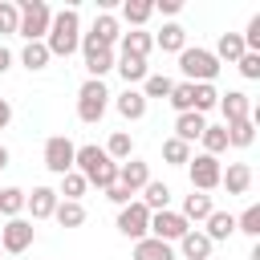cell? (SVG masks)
Wrapping results in <instances>:
<instances>
[{"mask_svg": "<svg viewBox=\"0 0 260 260\" xmlns=\"http://www.w3.org/2000/svg\"><path fill=\"white\" fill-rule=\"evenodd\" d=\"M45 49H49V57H73L81 49V16H77L73 4L53 12L49 32H45Z\"/></svg>", "mask_w": 260, "mask_h": 260, "instance_id": "6da1fadb", "label": "cell"}, {"mask_svg": "<svg viewBox=\"0 0 260 260\" xmlns=\"http://www.w3.org/2000/svg\"><path fill=\"white\" fill-rule=\"evenodd\" d=\"M0 215H4V219L24 215V191H20V187H0Z\"/></svg>", "mask_w": 260, "mask_h": 260, "instance_id": "d590c367", "label": "cell"}, {"mask_svg": "<svg viewBox=\"0 0 260 260\" xmlns=\"http://www.w3.org/2000/svg\"><path fill=\"white\" fill-rule=\"evenodd\" d=\"M223 130H228V146H236V150H248V146L256 142V118H244V122H228Z\"/></svg>", "mask_w": 260, "mask_h": 260, "instance_id": "484cf974", "label": "cell"}, {"mask_svg": "<svg viewBox=\"0 0 260 260\" xmlns=\"http://www.w3.org/2000/svg\"><path fill=\"white\" fill-rule=\"evenodd\" d=\"M211 244H223V240H232L236 236V215L232 211H211L207 219H203V228H199Z\"/></svg>", "mask_w": 260, "mask_h": 260, "instance_id": "9a60e30c", "label": "cell"}, {"mask_svg": "<svg viewBox=\"0 0 260 260\" xmlns=\"http://www.w3.org/2000/svg\"><path fill=\"white\" fill-rule=\"evenodd\" d=\"M179 69H183V81H191V85H203V81H211L215 85V77H219V61H215V53L211 49H183L179 53Z\"/></svg>", "mask_w": 260, "mask_h": 260, "instance_id": "3957f363", "label": "cell"}, {"mask_svg": "<svg viewBox=\"0 0 260 260\" xmlns=\"http://www.w3.org/2000/svg\"><path fill=\"white\" fill-rule=\"evenodd\" d=\"M130 260H179V256H175V244H162V240L146 236V240L134 244V256Z\"/></svg>", "mask_w": 260, "mask_h": 260, "instance_id": "7402d4cb", "label": "cell"}, {"mask_svg": "<svg viewBox=\"0 0 260 260\" xmlns=\"http://www.w3.org/2000/svg\"><path fill=\"white\" fill-rule=\"evenodd\" d=\"M211 53H215V61L236 65L248 49H244V37H240V32H219V41H215V49H211Z\"/></svg>", "mask_w": 260, "mask_h": 260, "instance_id": "cb8c5ba5", "label": "cell"}, {"mask_svg": "<svg viewBox=\"0 0 260 260\" xmlns=\"http://www.w3.org/2000/svg\"><path fill=\"white\" fill-rule=\"evenodd\" d=\"M118 37H122L118 16H114V12H98V16H93V28H89V32H81V53L114 49V45H118Z\"/></svg>", "mask_w": 260, "mask_h": 260, "instance_id": "8992f818", "label": "cell"}, {"mask_svg": "<svg viewBox=\"0 0 260 260\" xmlns=\"http://www.w3.org/2000/svg\"><path fill=\"white\" fill-rule=\"evenodd\" d=\"M219 175H223V167H219V158H211V154H191V162H187V179H191V191H215L219 187Z\"/></svg>", "mask_w": 260, "mask_h": 260, "instance_id": "ba28073f", "label": "cell"}, {"mask_svg": "<svg viewBox=\"0 0 260 260\" xmlns=\"http://www.w3.org/2000/svg\"><path fill=\"white\" fill-rule=\"evenodd\" d=\"M0 256H4V252H0Z\"/></svg>", "mask_w": 260, "mask_h": 260, "instance_id": "681fc988", "label": "cell"}, {"mask_svg": "<svg viewBox=\"0 0 260 260\" xmlns=\"http://www.w3.org/2000/svg\"><path fill=\"white\" fill-rule=\"evenodd\" d=\"M73 154H77V146H73L65 134H53V138H45V167H49L57 179L73 171Z\"/></svg>", "mask_w": 260, "mask_h": 260, "instance_id": "8fae6325", "label": "cell"}, {"mask_svg": "<svg viewBox=\"0 0 260 260\" xmlns=\"http://www.w3.org/2000/svg\"><path fill=\"white\" fill-rule=\"evenodd\" d=\"M215 106H219V89H215L211 81H203V85H195V106H191V110L207 118V110H215Z\"/></svg>", "mask_w": 260, "mask_h": 260, "instance_id": "74e56055", "label": "cell"}, {"mask_svg": "<svg viewBox=\"0 0 260 260\" xmlns=\"http://www.w3.org/2000/svg\"><path fill=\"white\" fill-rule=\"evenodd\" d=\"M12 122V106H8V98H0V130Z\"/></svg>", "mask_w": 260, "mask_h": 260, "instance_id": "7dc6e473", "label": "cell"}, {"mask_svg": "<svg viewBox=\"0 0 260 260\" xmlns=\"http://www.w3.org/2000/svg\"><path fill=\"white\" fill-rule=\"evenodd\" d=\"M211 248H215V244H211L199 228H191V232L179 240V256H183V260H211Z\"/></svg>", "mask_w": 260, "mask_h": 260, "instance_id": "d6986e66", "label": "cell"}, {"mask_svg": "<svg viewBox=\"0 0 260 260\" xmlns=\"http://www.w3.org/2000/svg\"><path fill=\"white\" fill-rule=\"evenodd\" d=\"M154 12H162V16H179V12H183V0H154Z\"/></svg>", "mask_w": 260, "mask_h": 260, "instance_id": "f6af8a7d", "label": "cell"}, {"mask_svg": "<svg viewBox=\"0 0 260 260\" xmlns=\"http://www.w3.org/2000/svg\"><path fill=\"white\" fill-rule=\"evenodd\" d=\"M8 167V146H0V171Z\"/></svg>", "mask_w": 260, "mask_h": 260, "instance_id": "c3c4849f", "label": "cell"}, {"mask_svg": "<svg viewBox=\"0 0 260 260\" xmlns=\"http://www.w3.org/2000/svg\"><path fill=\"white\" fill-rule=\"evenodd\" d=\"M118 49H122V57H150V49H154V37L150 32H142V28H130V32H122L118 37Z\"/></svg>", "mask_w": 260, "mask_h": 260, "instance_id": "ac0fdd59", "label": "cell"}, {"mask_svg": "<svg viewBox=\"0 0 260 260\" xmlns=\"http://www.w3.org/2000/svg\"><path fill=\"white\" fill-rule=\"evenodd\" d=\"M154 45H158L162 53H183V49H187V28H183L179 20H167L162 32L154 37Z\"/></svg>", "mask_w": 260, "mask_h": 260, "instance_id": "603a6c76", "label": "cell"}, {"mask_svg": "<svg viewBox=\"0 0 260 260\" xmlns=\"http://www.w3.org/2000/svg\"><path fill=\"white\" fill-rule=\"evenodd\" d=\"M146 211H167L171 207V187L167 183H158V179H150L146 187H142V199H138Z\"/></svg>", "mask_w": 260, "mask_h": 260, "instance_id": "4316f807", "label": "cell"}, {"mask_svg": "<svg viewBox=\"0 0 260 260\" xmlns=\"http://www.w3.org/2000/svg\"><path fill=\"white\" fill-rule=\"evenodd\" d=\"M110 89H106V81H93V77H85L81 81V89H77V118L85 122V126H93V122H102L106 118V110H110Z\"/></svg>", "mask_w": 260, "mask_h": 260, "instance_id": "5b68a950", "label": "cell"}, {"mask_svg": "<svg viewBox=\"0 0 260 260\" xmlns=\"http://www.w3.org/2000/svg\"><path fill=\"white\" fill-rule=\"evenodd\" d=\"M12 4H16V12H20L16 37H24V45H28V41H45L49 20H53V8H49L45 0H12Z\"/></svg>", "mask_w": 260, "mask_h": 260, "instance_id": "277c9868", "label": "cell"}, {"mask_svg": "<svg viewBox=\"0 0 260 260\" xmlns=\"http://www.w3.org/2000/svg\"><path fill=\"white\" fill-rule=\"evenodd\" d=\"M89 191V183L77 175V171H69V175H61V187H57V199H73V203H81V195Z\"/></svg>", "mask_w": 260, "mask_h": 260, "instance_id": "8d00e7d4", "label": "cell"}, {"mask_svg": "<svg viewBox=\"0 0 260 260\" xmlns=\"http://www.w3.org/2000/svg\"><path fill=\"white\" fill-rule=\"evenodd\" d=\"M211 211H215L211 195H203V191H191V195L183 199V211H179V215H183L187 223H203V219H207Z\"/></svg>", "mask_w": 260, "mask_h": 260, "instance_id": "44dd1931", "label": "cell"}, {"mask_svg": "<svg viewBox=\"0 0 260 260\" xmlns=\"http://www.w3.org/2000/svg\"><path fill=\"white\" fill-rule=\"evenodd\" d=\"M114 69L122 73V81H126L130 89H134L138 81H146V77H150V65H146L142 57H118V65H114Z\"/></svg>", "mask_w": 260, "mask_h": 260, "instance_id": "f1b7e54d", "label": "cell"}, {"mask_svg": "<svg viewBox=\"0 0 260 260\" xmlns=\"http://www.w3.org/2000/svg\"><path fill=\"white\" fill-rule=\"evenodd\" d=\"M32 240H37V228H32V219H24V215H16V219H4V228H0V252H8V256H20V252H28V248H32Z\"/></svg>", "mask_w": 260, "mask_h": 260, "instance_id": "52a82bcc", "label": "cell"}, {"mask_svg": "<svg viewBox=\"0 0 260 260\" xmlns=\"http://www.w3.org/2000/svg\"><path fill=\"white\" fill-rule=\"evenodd\" d=\"M191 154H195V150H191L187 142H179L175 134H171V138H162V162H167V167H187V162H191Z\"/></svg>", "mask_w": 260, "mask_h": 260, "instance_id": "1f68e13d", "label": "cell"}, {"mask_svg": "<svg viewBox=\"0 0 260 260\" xmlns=\"http://www.w3.org/2000/svg\"><path fill=\"white\" fill-rule=\"evenodd\" d=\"M219 114H223V126L244 122V118H252V98L244 89H228V93H219Z\"/></svg>", "mask_w": 260, "mask_h": 260, "instance_id": "4fadbf2b", "label": "cell"}, {"mask_svg": "<svg viewBox=\"0 0 260 260\" xmlns=\"http://www.w3.org/2000/svg\"><path fill=\"white\" fill-rule=\"evenodd\" d=\"M167 102H171L175 114H191V106H195V85H191V81H175Z\"/></svg>", "mask_w": 260, "mask_h": 260, "instance_id": "d6a6232c", "label": "cell"}, {"mask_svg": "<svg viewBox=\"0 0 260 260\" xmlns=\"http://www.w3.org/2000/svg\"><path fill=\"white\" fill-rule=\"evenodd\" d=\"M102 150H106L114 162H126V158H134V138H130L126 130H114V134H110V142H106Z\"/></svg>", "mask_w": 260, "mask_h": 260, "instance_id": "4dcf8cb0", "label": "cell"}, {"mask_svg": "<svg viewBox=\"0 0 260 260\" xmlns=\"http://www.w3.org/2000/svg\"><path fill=\"white\" fill-rule=\"evenodd\" d=\"M146 106H150V102L142 98V89H130V85H126V89L114 98V110H118L126 122H138V118H146Z\"/></svg>", "mask_w": 260, "mask_h": 260, "instance_id": "2e32d148", "label": "cell"}, {"mask_svg": "<svg viewBox=\"0 0 260 260\" xmlns=\"http://www.w3.org/2000/svg\"><path fill=\"white\" fill-rule=\"evenodd\" d=\"M8 69H12V49H4V45H0V77H4Z\"/></svg>", "mask_w": 260, "mask_h": 260, "instance_id": "bcb514c9", "label": "cell"}, {"mask_svg": "<svg viewBox=\"0 0 260 260\" xmlns=\"http://www.w3.org/2000/svg\"><path fill=\"white\" fill-rule=\"evenodd\" d=\"M236 69H240L244 81H260V53H244V57L236 61Z\"/></svg>", "mask_w": 260, "mask_h": 260, "instance_id": "b9f144b4", "label": "cell"}, {"mask_svg": "<svg viewBox=\"0 0 260 260\" xmlns=\"http://www.w3.org/2000/svg\"><path fill=\"white\" fill-rule=\"evenodd\" d=\"M106 199H110V203H118V207H126V203H130L134 195H130V191H126L122 183H114V187H106Z\"/></svg>", "mask_w": 260, "mask_h": 260, "instance_id": "ee69618b", "label": "cell"}, {"mask_svg": "<svg viewBox=\"0 0 260 260\" xmlns=\"http://www.w3.org/2000/svg\"><path fill=\"white\" fill-rule=\"evenodd\" d=\"M150 16H154V0H122V20H126V24L142 28Z\"/></svg>", "mask_w": 260, "mask_h": 260, "instance_id": "f546056e", "label": "cell"}, {"mask_svg": "<svg viewBox=\"0 0 260 260\" xmlns=\"http://www.w3.org/2000/svg\"><path fill=\"white\" fill-rule=\"evenodd\" d=\"M236 232H244V236H260V203H252V207H244L240 215H236Z\"/></svg>", "mask_w": 260, "mask_h": 260, "instance_id": "ab89813d", "label": "cell"}, {"mask_svg": "<svg viewBox=\"0 0 260 260\" xmlns=\"http://www.w3.org/2000/svg\"><path fill=\"white\" fill-rule=\"evenodd\" d=\"M57 187H32V191H24V211L32 215V223L37 219H53V211H57Z\"/></svg>", "mask_w": 260, "mask_h": 260, "instance_id": "7c38bea8", "label": "cell"}, {"mask_svg": "<svg viewBox=\"0 0 260 260\" xmlns=\"http://www.w3.org/2000/svg\"><path fill=\"white\" fill-rule=\"evenodd\" d=\"M49 49H45V41H28L24 49H20V65L28 69V73H41V69H49Z\"/></svg>", "mask_w": 260, "mask_h": 260, "instance_id": "83f0119b", "label": "cell"}, {"mask_svg": "<svg viewBox=\"0 0 260 260\" xmlns=\"http://www.w3.org/2000/svg\"><path fill=\"white\" fill-rule=\"evenodd\" d=\"M114 65H118V53H114V49H93V53H85V73H89L93 81H102Z\"/></svg>", "mask_w": 260, "mask_h": 260, "instance_id": "d4e9b609", "label": "cell"}, {"mask_svg": "<svg viewBox=\"0 0 260 260\" xmlns=\"http://www.w3.org/2000/svg\"><path fill=\"white\" fill-rule=\"evenodd\" d=\"M53 219H57L61 228H81V223H85V207L73 203V199H61L57 211H53Z\"/></svg>", "mask_w": 260, "mask_h": 260, "instance_id": "e575fe53", "label": "cell"}, {"mask_svg": "<svg viewBox=\"0 0 260 260\" xmlns=\"http://www.w3.org/2000/svg\"><path fill=\"white\" fill-rule=\"evenodd\" d=\"M199 142H203V154L219 158V154L228 150V130H223V126H211V122H207V130L199 134Z\"/></svg>", "mask_w": 260, "mask_h": 260, "instance_id": "836d02e7", "label": "cell"}, {"mask_svg": "<svg viewBox=\"0 0 260 260\" xmlns=\"http://www.w3.org/2000/svg\"><path fill=\"white\" fill-rule=\"evenodd\" d=\"M73 171H77L89 187H98V191H106V187L118 183V162H114L102 146H93V142L77 146V154H73Z\"/></svg>", "mask_w": 260, "mask_h": 260, "instance_id": "7a4b0ae2", "label": "cell"}, {"mask_svg": "<svg viewBox=\"0 0 260 260\" xmlns=\"http://www.w3.org/2000/svg\"><path fill=\"white\" fill-rule=\"evenodd\" d=\"M219 187H228V195H248L252 191V167L248 162H228V171L219 175Z\"/></svg>", "mask_w": 260, "mask_h": 260, "instance_id": "e0dca14e", "label": "cell"}, {"mask_svg": "<svg viewBox=\"0 0 260 260\" xmlns=\"http://www.w3.org/2000/svg\"><path fill=\"white\" fill-rule=\"evenodd\" d=\"M240 37H244V49H248V53H260V12L248 20V28H244Z\"/></svg>", "mask_w": 260, "mask_h": 260, "instance_id": "7bdbcfd3", "label": "cell"}, {"mask_svg": "<svg viewBox=\"0 0 260 260\" xmlns=\"http://www.w3.org/2000/svg\"><path fill=\"white\" fill-rule=\"evenodd\" d=\"M118 232L126 236V240H146V232H150V211L138 203V199H130L126 207H118Z\"/></svg>", "mask_w": 260, "mask_h": 260, "instance_id": "30bf717a", "label": "cell"}, {"mask_svg": "<svg viewBox=\"0 0 260 260\" xmlns=\"http://www.w3.org/2000/svg\"><path fill=\"white\" fill-rule=\"evenodd\" d=\"M203 130H207V118H203V114H195V110H191V114H175V138H179V142L191 146V142H199Z\"/></svg>", "mask_w": 260, "mask_h": 260, "instance_id": "ffe728a7", "label": "cell"}, {"mask_svg": "<svg viewBox=\"0 0 260 260\" xmlns=\"http://www.w3.org/2000/svg\"><path fill=\"white\" fill-rule=\"evenodd\" d=\"M191 232V223L179 215V211H150V232L146 236H154V240H162V244H179L183 236Z\"/></svg>", "mask_w": 260, "mask_h": 260, "instance_id": "9c48e42d", "label": "cell"}, {"mask_svg": "<svg viewBox=\"0 0 260 260\" xmlns=\"http://www.w3.org/2000/svg\"><path fill=\"white\" fill-rule=\"evenodd\" d=\"M171 85H175V81H171L167 73H150V77L142 81V98H146V102H150V98H171Z\"/></svg>", "mask_w": 260, "mask_h": 260, "instance_id": "f35d334b", "label": "cell"}, {"mask_svg": "<svg viewBox=\"0 0 260 260\" xmlns=\"http://www.w3.org/2000/svg\"><path fill=\"white\" fill-rule=\"evenodd\" d=\"M20 28V12H16V4L12 0H0V37H12Z\"/></svg>", "mask_w": 260, "mask_h": 260, "instance_id": "60d3db41", "label": "cell"}, {"mask_svg": "<svg viewBox=\"0 0 260 260\" xmlns=\"http://www.w3.org/2000/svg\"><path fill=\"white\" fill-rule=\"evenodd\" d=\"M118 183H122L130 195H138V191L150 183V162H142V158H126V162H118Z\"/></svg>", "mask_w": 260, "mask_h": 260, "instance_id": "5bb4252c", "label": "cell"}]
</instances>
